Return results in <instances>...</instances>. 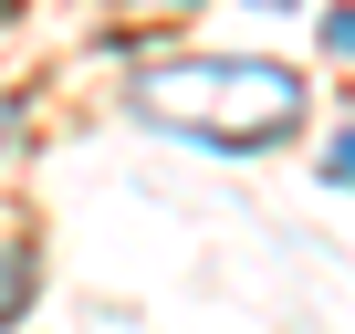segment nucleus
<instances>
[{"mask_svg": "<svg viewBox=\"0 0 355 334\" xmlns=\"http://www.w3.org/2000/svg\"><path fill=\"white\" fill-rule=\"evenodd\" d=\"M32 282H42V261H32V240H21V230H0V324H21V303H32Z\"/></svg>", "mask_w": 355, "mask_h": 334, "instance_id": "f03ea898", "label": "nucleus"}, {"mask_svg": "<svg viewBox=\"0 0 355 334\" xmlns=\"http://www.w3.org/2000/svg\"><path fill=\"white\" fill-rule=\"evenodd\" d=\"M324 53H345V63H355V11H334V21H324Z\"/></svg>", "mask_w": 355, "mask_h": 334, "instance_id": "20e7f679", "label": "nucleus"}, {"mask_svg": "<svg viewBox=\"0 0 355 334\" xmlns=\"http://www.w3.org/2000/svg\"><path fill=\"white\" fill-rule=\"evenodd\" d=\"M324 178H334V188H355V125L334 136V157H324Z\"/></svg>", "mask_w": 355, "mask_h": 334, "instance_id": "7ed1b4c3", "label": "nucleus"}, {"mask_svg": "<svg viewBox=\"0 0 355 334\" xmlns=\"http://www.w3.org/2000/svg\"><path fill=\"white\" fill-rule=\"evenodd\" d=\"M11 11H21V0H0V21H11Z\"/></svg>", "mask_w": 355, "mask_h": 334, "instance_id": "423d86ee", "label": "nucleus"}, {"mask_svg": "<svg viewBox=\"0 0 355 334\" xmlns=\"http://www.w3.org/2000/svg\"><path fill=\"white\" fill-rule=\"evenodd\" d=\"M251 11H293V0H251Z\"/></svg>", "mask_w": 355, "mask_h": 334, "instance_id": "39448f33", "label": "nucleus"}, {"mask_svg": "<svg viewBox=\"0 0 355 334\" xmlns=\"http://www.w3.org/2000/svg\"><path fill=\"white\" fill-rule=\"evenodd\" d=\"M136 115L167 136H199L220 157H261L303 125V73H282L261 53H167L136 73Z\"/></svg>", "mask_w": 355, "mask_h": 334, "instance_id": "f257e3e1", "label": "nucleus"}]
</instances>
